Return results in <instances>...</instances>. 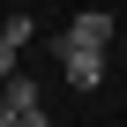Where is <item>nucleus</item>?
Returning <instances> with one entry per match:
<instances>
[{
  "mask_svg": "<svg viewBox=\"0 0 127 127\" xmlns=\"http://www.w3.org/2000/svg\"><path fill=\"white\" fill-rule=\"evenodd\" d=\"M112 30H120V23H112L105 8H82V15L60 30V37H67V45H90V52H112Z\"/></svg>",
  "mask_w": 127,
  "mask_h": 127,
  "instance_id": "obj_2",
  "label": "nucleus"
},
{
  "mask_svg": "<svg viewBox=\"0 0 127 127\" xmlns=\"http://www.w3.org/2000/svg\"><path fill=\"white\" fill-rule=\"evenodd\" d=\"M0 127H15V105H8V97H0Z\"/></svg>",
  "mask_w": 127,
  "mask_h": 127,
  "instance_id": "obj_7",
  "label": "nucleus"
},
{
  "mask_svg": "<svg viewBox=\"0 0 127 127\" xmlns=\"http://www.w3.org/2000/svg\"><path fill=\"white\" fill-rule=\"evenodd\" d=\"M0 37H8V45H30L37 30H30V15H8V23H0Z\"/></svg>",
  "mask_w": 127,
  "mask_h": 127,
  "instance_id": "obj_4",
  "label": "nucleus"
},
{
  "mask_svg": "<svg viewBox=\"0 0 127 127\" xmlns=\"http://www.w3.org/2000/svg\"><path fill=\"white\" fill-rule=\"evenodd\" d=\"M52 52H60V75H67V90H97V82H105V52L67 45V37H52Z\"/></svg>",
  "mask_w": 127,
  "mask_h": 127,
  "instance_id": "obj_1",
  "label": "nucleus"
},
{
  "mask_svg": "<svg viewBox=\"0 0 127 127\" xmlns=\"http://www.w3.org/2000/svg\"><path fill=\"white\" fill-rule=\"evenodd\" d=\"M0 97H8L15 112H37V105H45V90H37L30 75H15V82H8V90H0Z\"/></svg>",
  "mask_w": 127,
  "mask_h": 127,
  "instance_id": "obj_3",
  "label": "nucleus"
},
{
  "mask_svg": "<svg viewBox=\"0 0 127 127\" xmlns=\"http://www.w3.org/2000/svg\"><path fill=\"white\" fill-rule=\"evenodd\" d=\"M15 52H23V45H8V37H0V90H8V82L23 75V67H15Z\"/></svg>",
  "mask_w": 127,
  "mask_h": 127,
  "instance_id": "obj_5",
  "label": "nucleus"
},
{
  "mask_svg": "<svg viewBox=\"0 0 127 127\" xmlns=\"http://www.w3.org/2000/svg\"><path fill=\"white\" fill-rule=\"evenodd\" d=\"M15 127H52V112L37 105V112H15Z\"/></svg>",
  "mask_w": 127,
  "mask_h": 127,
  "instance_id": "obj_6",
  "label": "nucleus"
}]
</instances>
